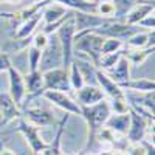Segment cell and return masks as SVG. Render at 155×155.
Returning a JSON list of instances; mask_svg holds the SVG:
<instances>
[{
  "instance_id": "cell-1",
  "label": "cell",
  "mask_w": 155,
  "mask_h": 155,
  "mask_svg": "<svg viewBox=\"0 0 155 155\" xmlns=\"http://www.w3.org/2000/svg\"><path fill=\"white\" fill-rule=\"evenodd\" d=\"M110 115H112V109L109 104V99H102L93 106L81 107V118H84L87 124V144L84 147V152H88V149L92 147L95 135L98 134L101 127H104Z\"/></svg>"
},
{
  "instance_id": "cell-2",
  "label": "cell",
  "mask_w": 155,
  "mask_h": 155,
  "mask_svg": "<svg viewBox=\"0 0 155 155\" xmlns=\"http://www.w3.org/2000/svg\"><path fill=\"white\" fill-rule=\"evenodd\" d=\"M104 42V37L92 33V31H81V33H74L73 39V53L90 64H93L96 67L98 61L101 58V47Z\"/></svg>"
},
{
  "instance_id": "cell-3",
  "label": "cell",
  "mask_w": 155,
  "mask_h": 155,
  "mask_svg": "<svg viewBox=\"0 0 155 155\" xmlns=\"http://www.w3.org/2000/svg\"><path fill=\"white\" fill-rule=\"evenodd\" d=\"M90 31L102 36L104 39L112 37V39H118V41L126 42L132 34H135L138 31H143V30H141L140 27H137V25H127L126 22H118V20L109 19L102 25H99L98 28H93Z\"/></svg>"
},
{
  "instance_id": "cell-4",
  "label": "cell",
  "mask_w": 155,
  "mask_h": 155,
  "mask_svg": "<svg viewBox=\"0 0 155 155\" xmlns=\"http://www.w3.org/2000/svg\"><path fill=\"white\" fill-rule=\"evenodd\" d=\"M54 68H64V58H62V48L59 44V39L56 34H50L48 44L42 50L41 64H39V71H48Z\"/></svg>"
},
{
  "instance_id": "cell-5",
  "label": "cell",
  "mask_w": 155,
  "mask_h": 155,
  "mask_svg": "<svg viewBox=\"0 0 155 155\" xmlns=\"http://www.w3.org/2000/svg\"><path fill=\"white\" fill-rule=\"evenodd\" d=\"M74 23H73V17H70L67 22H64L61 27L56 30V36L59 39V44L62 48V58H64V68L68 70L70 64L74 59V53H73V39H74Z\"/></svg>"
},
{
  "instance_id": "cell-6",
  "label": "cell",
  "mask_w": 155,
  "mask_h": 155,
  "mask_svg": "<svg viewBox=\"0 0 155 155\" xmlns=\"http://www.w3.org/2000/svg\"><path fill=\"white\" fill-rule=\"evenodd\" d=\"M19 124H17V130L23 135V138L27 140V143L33 152V155H39L41 152H44L50 143H47V141L41 137V134H39V127H36L34 124L28 123L27 120L23 118V116H20V118H17Z\"/></svg>"
},
{
  "instance_id": "cell-7",
  "label": "cell",
  "mask_w": 155,
  "mask_h": 155,
  "mask_svg": "<svg viewBox=\"0 0 155 155\" xmlns=\"http://www.w3.org/2000/svg\"><path fill=\"white\" fill-rule=\"evenodd\" d=\"M42 96L51 102L53 106L62 109L65 113H70V115H78L81 116V106L65 92H56V90H44L42 92Z\"/></svg>"
},
{
  "instance_id": "cell-8",
  "label": "cell",
  "mask_w": 155,
  "mask_h": 155,
  "mask_svg": "<svg viewBox=\"0 0 155 155\" xmlns=\"http://www.w3.org/2000/svg\"><path fill=\"white\" fill-rule=\"evenodd\" d=\"M42 78H44V90H56V92H65V93L71 90L68 70L65 68H54L44 71Z\"/></svg>"
},
{
  "instance_id": "cell-9",
  "label": "cell",
  "mask_w": 155,
  "mask_h": 155,
  "mask_svg": "<svg viewBox=\"0 0 155 155\" xmlns=\"http://www.w3.org/2000/svg\"><path fill=\"white\" fill-rule=\"evenodd\" d=\"M6 73H8V82H9V92L8 93L12 98V101L22 109L23 99L27 98V87H25L23 74L14 65H11Z\"/></svg>"
},
{
  "instance_id": "cell-10",
  "label": "cell",
  "mask_w": 155,
  "mask_h": 155,
  "mask_svg": "<svg viewBox=\"0 0 155 155\" xmlns=\"http://www.w3.org/2000/svg\"><path fill=\"white\" fill-rule=\"evenodd\" d=\"M129 115H130V123H129V129L126 134L127 141H129V144L141 143V141H144L147 126L152 121H147L146 118H143V116L138 115L137 112H134L132 109H129Z\"/></svg>"
},
{
  "instance_id": "cell-11",
  "label": "cell",
  "mask_w": 155,
  "mask_h": 155,
  "mask_svg": "<svg viewBox=\"0 0 155 155\" xmlns=\"http://www.w3.org/2000/svg\"><path fill=\"white\" fill-rule=\"evenodd\" d=\"M106 20L98 14H92V12H82V11H73V23H74V31H90L93 28H98L99 25H102Z\"/></svg>"
},
{
  "instance_id": "cell-12",
  "label": "cell",
  "mask_w": 155,
  "mask_h": 155,
  "mask_svg": "<svg viewBox=\"0 0 155 155\" xmlns=\"http://www.w3.org/2000/svg\"><path fill=\"white\" fill-rule=\"evenodd\" d=\"M20 116H22V110L16 102L12 101L9 93L0 92V120H2L3 126L9 124L11 121H16Z\"/></svg>"
},
{
  "instance_id": "cell-13",
  "label": "cell",
  "mask_w": 155,
  "mask_h": 155,
  "mask_svg": "<svg viewBox=\"0 0 155 155\" xmlns=\"http://www.w3.org/2000/svg\"><path fill=\"white\" fill-rule=\"evenodd\" d=\"M95 81H96V85L102 90V93L106 96H109L110 99H115V98H124L126 96V92L123 88H120V85L113 82L110 78L98 68H95Z\"/></svg>"
},
{
  "instance_id": "cell-14",
  "label": "cell",
  "mask_w": 155,
  "mask_h": 155,
  "mask_svg": "<svg viewBox=\"0 0 155 155\" xmlns=\"http://www.w3.org/2000/svg\"><path fill=\"white\" fill-rule=\"evenodd\" d=\"M102 99H106V95L102 93V90L98 85L85 84L79 90H76V102L81 107L82 106H93Z\"/></svg>"
},
{
  "instance_id": "cell-15",
  "label": "cell",
  "mask_w": 155,
  "mask_h": 155,
  "mask_svg": "<svg viewBox=\"0 0 155 155\" xmlns=\"http://www.w3.org/2000/svg\"><path fill=\"white\" fill-rule=\"evenodd\" d=\"M22 116L27 118L28 123L34 124L36 127H45L54 123V116L50 110L47 109H41V107H28L25 109Z\"/></svg>"
},
{
  "instance_id": "cell-16",
  "label": "cell",
  "mask_w": 155,
  "mask_h": 155,
  "mask_svg": "<svg viewBox=\"0 0 155 155\" xmlns=\"http://www.w3.org/2000/svg\"><path fill=\"white\" fill-rule=\"evenodd\" d=\"M130 62H129L124 56H121L120 58V61L115 64V65L109 70V71H104L110 79L113 81V82H116V84H123V82H126V81H129V79H132L130 78Z\"/></svg>"
},
{
  "instance_id": "cell-17",
  "label": "cell",
  "mask_w": 155,
  "mask_h": 155,
  "mask_svg": "<svg viewBox=\"0 0 155 155\" xmlns=\"http://www.w3.org/2000/svg\"><path fill=\"white\" fill-rule=\"evenodd\" d=\"M129 123H130V115H129V112H126V113H112L109 116V120L106 121L104 127H107L113 134L126 135L127 129H129Z\"/></svg>"
},
{
  "instance_id": "cell-18",
  "label": "cell",
  "mask_w": 155,
  "mask_h": 155,
  "mask_svg": "<svg viewBox=\"0 0 155 155\" xmlns=\"http://www.w3.org/2000/svg\"><path fill=\"white\" fill-rule=\"evenodd\" d=\"M153 39H155L153 31H138L124 42V48L140 50V48H146V47H153Z\"/></svg>"
},
{
  "instance_id": "cell-19",
  "label": "cell",
  "mask_w": 155,
  "mask_h": 155,
  "mask_svg": "<svg viewBox=\"0 0 155 155\" xmlns=\"http://www.w3.org/2000/svg\"><path fill=\"white\" fill-rule=\"evenodd\" d=\"M153 9H155L153 2H138L130 11L127 12L124 22L127 25H138V22L141 19H144L147 14L153 12Z\"/></svg>"
},
{
  "instance_id": "cell-20",
  "label": "cell",
  "mask_w": 155,
  "mask_h": 155,
  "mask_svg": "<svg viewBox=\"0 0 155 155\" xmlns=\"http://www.w3.org/2000/svg\"><path fill=\"white\" fill-rule=\"evenodd\" d=\"M41 22H42V11L37 12V14H34L33 17L27 19L25 22H22L19 27H17V31L14 34V39H20V41H22V39H31Z\"/></svg>"
},
{
  "instance_id": "cell-21",
  "label": "cell",
  "mask_w": 155,
  "mask_h": 155,
  "mask_svg": "<svg viewBox=\"0 0 155 155\" xmlns=\"http://www.w3.org/2000/svg\"><path fill=\"white\" fill-rule=\"evenodd\" d=\"M25 79V87H27V95L31 96H41L44 92V78H42V71L34 70V71H28L23 76Z\"/></svg>"
},
{
  "instance_id": "cell-22",
  "label": "cell",
  "mask_w": 155,
  "mask_h": 155,
  "mask_svg": "<svg viewBox=\"0 0 155 155\" xmlns=\"http://www.w3.org/2000/svg\"><path fill=\"white\" fill-rule=\"evenodd\" d=\"M120 88L124 92H134V93H147L155 90V82L152 79H146V78H137V79H129L123 84H120Z\"/></svg>"
},
{
  "instance_id": "cell-23",
  "label": "cell",
  "mask_w": 155,
  "mask_h": 155,
  "mask_svg": "<svg viewBox=\"0 0 155 155\" xmlns=\"http://www.w3.org/2000/svg\"><path fill=\"white\" fill-rule=\"evenodd\" d=\"M51 3H58L67 9L71 11H82V12H92L96 14V5L95 2H88V0H48Z\"/></svg>"
},
{
  "instance_id": "cell-24",
  "label": "cell",
  "mask_w": 155,
  "mask_h": 155,
  "mask_svg": "<svg viewBox=\"0 0 155 155\" xmlns=\"http://www.w3.org/2000/svg\"><path fill=\"white\" fill-rule=\"evenodd\" d=\"M70 9L64 8L58 3H48L44 6L42 9V22H45V25H50V23H54V22H59L64 16L67 14Z\"/></svg>"
},
{
  "instance_id": "cell-25",
  "label": "cell",
  "mask_w": 155,
  "mask_h": 155,
  "mask_svg": "<svg viewBox=\"0 0 155 155\" xmlns=\"http://www.w3.org/2000/svg\"><path fill=\"white\" fill-rule=\"evenodd\" d=\"M152 53H153V47H146V48H140V50L123 48V56L130 62V65H141Z\"/></svg>"
},
{
  "instance_id": "cell-26",
  "label": "cell",
  "mask_w": 155,
  "mask_h": 155,
  "mask_svg": "<svg viewBox=\"0 0 155 155\" xmlns=\"http://www.w3.org/2000/svg\"><path fill=\"white\" fill-rule=\"evenodd\" d=\"M112 3H113V8H115L113 20L124 22L127 12L138 3V0H112Z\"/></svg>"
},
{
  "instance_id": "cell-27",
  "label": "cell",
  "mask_w": 155,
  "mask_h": 155,
  "mask_svg": "<svg viewBox=\"0 0 155 155\" xmlns=\"http://www.w3.org/2000/svg\"><path fill=\"white\" fill-rule=\"evenodd\" d=\"M68 79H70L71 90H79L81 87L85 85V79H84L79 67H78V64L74 62V59H73V62L70 64V67H68Z\"/></svg>"
},
{
  "instance_id": "cell-28",
  "label": "cell",
  "mask_w": 155,
  "mask_h": 155,
  "mask_svg": "<svg viewBox=\"0 0 155 155\" xmlns=\"http://www.w3.org/2000/svg\"><path fill=\"white\" fill-rule=\"evenodd\" d=\"M123 56V50L121 51H116V53H110V54H102L98 61V65L96 68L101 71H109L116 62L120 61V58Z\"/></svg>"
},
{
  "instance_id": "cell-29",
  "label": "cell",
  "mask_w": 155,
  "mask_h": 155,
  "mask_svg": "<svg viewBox=\"0 0 155 155\" xmlns=\"http://www.w3.org/2000/svg\"><path fill=\"white\" fill-rule=\"evenodd\" d=\"M123 48H124V42H123V41L107 37V39H104V42H102V47H101V56H102V54L116 53V51H121Z\"/></svg>"
},
{
  "instance_id": "cell-30",
  "label": "cell",
  "mask_w": 155,
  "mask_h": 155,
  "mask_svg": "<svg viewBox=\"0 0 155 155\" xmlns=\"http://www.w3.org/2000/svg\"><path fill=\"white\" fill-rule=\"evenodd\" d=\"M27 56H28V65H30V70H28V71L39 70L42 50H39V48H36V47H33V45H28V47H27Z\"/></svg>"
},
{
  "instance_id": "cell-31",
  "label": "cell",
  "mask_w": 155,
  "mask_h": 155,
  "mask_svg": "<svg viewBox=\"0 0 155 155\" xmlns=\"http://www.w3.org/2000/svg\"><path fill=\"white\" fill-rule=\"evenodd\" d=\"M96 14L104 19H113L115 8H113L112 0H99L96 5Z\"/></svg>"
},
{
  "instance_id": "cell-32",
  "label": "cell",
  "mask_w": 155,
  "mask_h": 155,
  "mask_svg": "<svg viewBox=\"0 0 155 155\" xmlns=\"http://www.w3.org/2000/svg\"><path fill=\"white\" fill-rule=\"evenodd\" d=\"M109 104H110L112 113H126V112H129V102H127L126 96H124V98L110 99Z\"/></svg>"
},
{
  "instance_id": "cell-33",
  "label": "cell",
  "mask_w": 155,
  "mask_h": 155,
  "mask_svg": "<svg viewBox=\"0 0 155 155\" xmlns=\"http://www.w3.org/2000/svg\"><path fill=\"white\" fill-rule=\"evenodd\" d=\"M48 39H50V36L45 34L44 31L36 33V34L31 37V45L36 47V48H39V50H44V48L47 47V44H48Z\"/></svg>"
},
{
  "instance_id": "cell-34",
  "label": "cell",
  "mask_w": 155,
  "mask_h": 155,
  "mask_svg": "<svg viewBox=\"0 0 155 155\" xmlns=\"http://www.w3.org/2000/svg\"><path fill=\"white\" fill-rule=\"evenodd\" d=\"M137 27H140L143 31H153V27H155V17H153V12L147 14L144 19H141L138 22Z\"/></svg>"
},
{
  "instance_id": "cell-35",
  "label": "cell",
  "mask_w": 155,
  "mask_h": 155,
  "mask_svg": "<svg viewBox=\"0 0 155 155\" xmlns=\"http://www.w3.org/2000/svg\"><path fill=\"white\" fill-rule=\"evenodd\" d=\"M12 65V62L9 59V54L5 51H0V73L2 71H8V68Z\"/></svg>"
},
{
  "instance_id": "cell-36",
  "label": "cell",
  "mask_w": 155,
  "mask_h": 155,
  "mask_svg": "<svg viewBox=\"0 0 155 155\" xmlns=\"http://www.w3.org/2000/svg\"><path fill=\"white\" fill-rule=\"evenodd\" d=\"M127 155H146V149H144L143 143L130 144L129 149H127Z\"/></svg>"
},
{
  "instance_id": "cell-37",
  "label": "cell",
  "mask_w": 155,
  "mask_h": 155,
  "mask_svg": "<svg viewBox=\"0 0 155 155\" xmlns=\"http://www.w3.org/2000/svg\"><path fill=\"white\" fill-rule=\"evenodd\" d=\"M141 143H143V146H144V149H146V155H155V147H153V144L147 143V141H141Z\"/></svg>"
},
{
  "instance_id": "cell-38",
  "label": "cell",
  "mask_w": 155,
  "mask_h": 155,
  "mask_svg": "<svg viewBox=\"0 0 155 155\" xmlns=\"http://www.w3.org/2000/svg\"><path fill=\"white\" fill-rule=\"evenodd\" d=\"M0 155H16L11 149H6V147H2L0 149Z\"/></svg>"
},
{
  "instance_id": "cell-39",
  "label": "cell",
  "mask_w": 155,
  "mask_h": 155,
  "mask_svg": "<svg viewBox=\"0 0 155 155\" xmlns=\"http://www.w3.org/2000/svg\"><path fill=\"white\" fill-rule=\"evenodd\" d=\"M22 2H23V0H6V3H11V5H19Z\"/></svg>"
},
{
  "instance_id": "cell-40",
  "label": "cell",
  "mask_w": 155,
  "mask_h": 155,
  "mask_svg": "<svg viewBox=\"0 0 155 155\" xmlns=\"http://www.w3.org/2000/svg\"><path fill=\"white\" fill-rule=\"evenodd\" d=\"M138 2H153V0H138Z\"/></svg>"
},
{
  "instance_id": "cell-41",
  "label": "cell",
  "mask_w": 155,
  "mask_h": 155,
  "mask_svg": "<svg viewBox=\"0 0 155 155\" xmlns=\"http://www.w3.org/2000/svg\"><path fill=\"white\" fill-rule=\"evenodd\" d=\"M88 2H95V3H98V2H99V0H88Z\"/></svg>"
},
{
  "instance_id": "cell-42",
  "label": "cell",
  "mask_w": 155,
  "mask_h": 155,
  "mask_svg": "<svg viewBox=\"0 0 155 155\" xmlns=\"http://www.w3.org/2000/svg\"><path fill=\"white\" fill-rule=\"evenodd\" d=\"M3 2H5V3H6V0H0V3H3Z\"/></svg>"
},
{
  "instance_id": "cell-43",
  "label": "cell",
  "mask_w": 155,
  "mask_h": 155,
  "mask_svg": "<svg viewBox=\"0 0 155 155\" xmlns=\"http://www.w3.org/2000/svg\"><path fill=\"white\" fill-rule=\"evenodd\" d=\"M3 126V123H2V120H0V127H2Z\"/></svg>"
},
{
  "instance_id": "cell-44",
  "label": "cell",
  "mask_w": 155,
  "mask_h": 155,
  "mask_svg": "<svg viewBox=\"0 0 155 155\" xmlns=\"http://www.w3.org/2000/svg\"><path fill=\"white\" fill-rule=\"evenodd\" d=\"M88 155H93V153H88Z\"/></svg>"
}]
</instances>
